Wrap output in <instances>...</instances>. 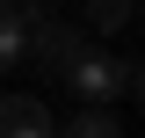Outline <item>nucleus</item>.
Returning a JSON list of instances; mask_svg holds the SVG:
<instances>
[{"mask_svg":"<svg viewBox=\"0 0 145 138\" xmlns=\"http://www.w3.org/2000/svg\"><path fill=\"white\" fill-rule=\"evenodd\" d=\"M65 87L80 95V102H116L131 87V58H109V51H80L72 58V73H65Z\"/></svg>","mask_w":145,"mask_h":138,"instance_id":"nucleus-1","label":"nucleus"},{"mask_svg":"<svg viewBox=\"0 0 145 138\" xmlns=\"http://www.w3.org/2000/svg\"><path fill=\"white\" fill-rule=\"evenodd\" d=\"M80 51H87V36L72 29V22H51V15H44V22L29 29V58H22V66H44L51 80H65Z\"/></svg>","mask_w":145,"mask_h":138,"instance_id":"nucleus-2","label":"nucleus"},{"mask_svg":"<svg viewBox=\"0 0 145 138\" xmlns=\"http://www.w3.org/2000/svg\"><path fill=\"white\" fill-rule=\"evenodd\" d=\"M0 138H58V116L44 95H0Z\"/></svg>","mask_w":145,"mask_h":138,"instance_id":"nucleus-3","label":"nucleus"},{"mask_svg":"<svg viewBox=\"0 0 145 138\" xmlns=\"http://www.w3.org/2000/svg\"><path fill=\"white\" fill-rule=\"evenodd\" d=\"M22 58H29V22H22V7L7 0V7H0V73H15Z\"/></svg>","mask_w":145,"mask_h":138,"instance_id":"nucleus-4","label":"nucleus"},{"mask_svg":"<svg viewBox=\"0 0 145 138\" xmlns=\"http://www.w3.org/2000/svg\"><path fill=\"white\" fill-rule=\"evenodd\" d=\"M58 138H123V124H116V109H109V102H87L72 124H58Z\"/></svg>","mask_w":145,"mask_h":138,"instance_id":"nucleus-5","label":"nucleus"},{"mask_svg":"<svg viewBox=\"0 0 145 138\" xmlns=\"http://www.w3.org/2000/svg\"><path fill=\"white\" fill-rule=\"evenodd\" d=\"M80 7H87V22H94L102 36H109V29H123V22L138 15V0H80Z\"/></svg>","mask_w":145,"mask_h":138,"instance_id":"nucleus-6","label":"nucleus"},{"mask_svg":"<svg viewBox=\"0 0 145 138\" xmlns=\"http://www.w3.org/2000/svg\"><path fill=\"white\" fill-rule=\"evenodd\" d=\"M131 95H138V102H145V66H131Z\"/></svg>","mask_w":145,"mask_h":138,"instance_id":"nucleus-7","label":"nucleus"},{"mask_svg":"<svg viewBox=\"0 0 145 138\" xmlns=\"http://www.w3.org/2000/svg\"><path fill=\"white\" fill-rule=\"evenodd\" d=\"M138 22H145V0H138Z\"/></svg>","mask_w":145,"mask_h":138,"instance_id":"nucleus-8","label":"nucleus"},{"mask_svg":"<svg viewBox=\"0 0 145 138\" xmlns=\"http://www.w3.org/2000/svg\"><path fill=\"white\" fill-rule=\"evenodd\" d=\"M0 7H7V0H0Z\"/></svg>","mask_w":145,"mask_h":138,"instance_id":"nucleus-9","label":"nucleus"}]
</instances>
